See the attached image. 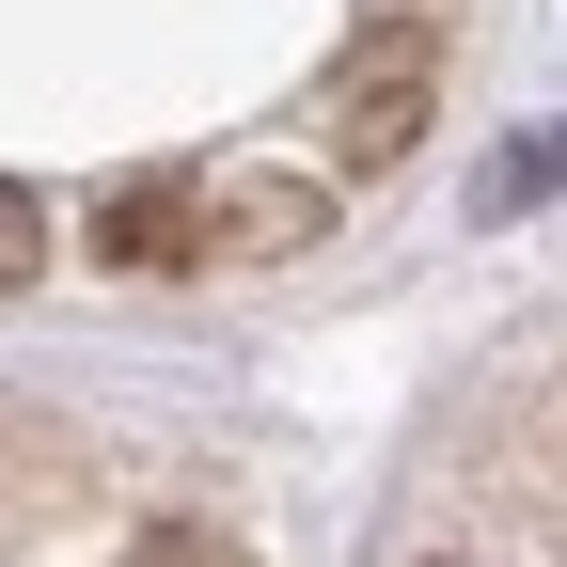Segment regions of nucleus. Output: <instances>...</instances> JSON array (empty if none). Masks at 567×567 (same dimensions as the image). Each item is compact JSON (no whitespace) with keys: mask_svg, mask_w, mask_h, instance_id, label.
I'll list each match as a JSON object with an SVG mask.
<instances>
[{"mask_svg":"<svg viewBox=\"0 0 567 567\" xmlns=\"http://www.w3.org/2000/svg\"><path fill=\"white\" fill-rule=\"evenodd\" d=\"M425 111H442V32H425V17H379L363 48L331 63V158L347 174H394L425 142Z\"/></svg>","mask_w":567,"mask_h":567,"instance_id":"nucleus-1","label":"nucleus"},{"mask_svg":"<svg viewBox=\"0 0 567 567\" xmlns=\"http://www.w3.org/2000/svg\"><path fill=\"white\" fill-rule=\"evenodd\" d=\"M95 252H111V268H189V252H205L189 174H126V189L95 205Z\"/></svg>","mask_w":567,"mask_h":567,"instance_id":"nucleus-2","label":"nucleus"},{"mask_svg":"<svg viewBox=\"0 0 567 567\" xmlns=\"http://www.w3.org/2000/svg\"><path fill=\"white\" fill-rule=\"evenodd\" d=\"M316 221H331V205H316L300 174H268V189H237V252H300Z\"/></svg>","mask_w":567,"mask_h":567,"instance_id":"nucleus-3","label":"nucleus"},{"mask_svg":"<svg viewBox=\"0 0 567 567\" xmlns=\"http://www.w3.org/2000/svg\"><path fill=\"white\" fill-rule=\"evenodd\" d=\"M126 567H252V551H237V536H205V520H142Z\"/></svg>","mask_w":567,"mask_h":567,"instance_id":"nucleus-4","label":"nucleus"},{"mask_svg":"<svg viewBox=\"0 0 567 567\" xmlns=\"http://www.w3.org/2000/svg\"><path fill=\"white\" fill-rule=\"evenodd\" d=\"M32 268H48V205L0 174V284H32Z\"/></svg>","mask_w":567,"mask_h":567,"instance_id":"nucleus-5","label":"nucleus"}]
</instances>
